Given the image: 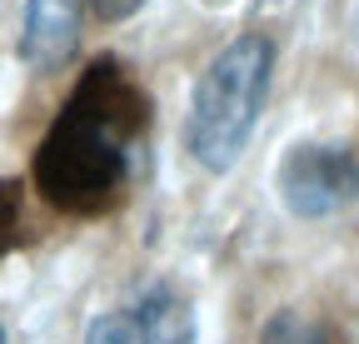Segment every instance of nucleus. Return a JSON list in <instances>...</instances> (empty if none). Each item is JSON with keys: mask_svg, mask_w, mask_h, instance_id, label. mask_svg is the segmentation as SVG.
Here are the masks:
<instances>
[{"mask_svg": "<svg viewBox=\"0 0 359 344\" xmlns=\"http://www.w3.org/2000/svg\"><path fill=\"white\" fill-rule=\"evenodd\" d=\"M15 185H6L0 180V254H6L11 245H15Z\"/></svg>", "mask_w": 359, "mask_h": 344, "instance_id": "obj_8", "label": "nucleus"}, {"mask_svg": "<svg viewBox=\"0 0 359 344\" xmlns=\"http://www.w3.org/2000/svg\"><path fill=\"white\" fill-rule=\"evenodd\" d=\"M135 319H140V344H195V310L170 280L135 299Z\"/></svg>", "mask_w": 359, "mask_h": 344, "instance_id": "obj_5", "label": "nucleus"}, {"mask_svg": "<svg viewBox=\"0 0 359 344\" xmlns=\"http://www.w3.org/2000/svg\"><path fill=\"white\" fill-rule=\"evenodd\" d=\"M259 344H330V334H325V324L314 319L309 310L285 305V310H275V315L264 319Z\"/></svg>", "mask_w": 359, "mask_h": 344, "instance_id": "obj_6", "label": "nucleus"}, {"mask_svg": "<svg viewBox=\"0 0 359 344\" xmlns=\"http://www.w3.org/2000/svg\"><path fill=\"white\" fill-rule=\"evenodd\" d=\"M85 344H140V319H135V305L130 310H105L90 319L85 329Z\"/></svg>", "mask_w": 359, "mask_h": 344, "instance_id": "obj_7", "label": "nucleus"}, {"mask_svg": "<svg viewBox=\"0 0 359 344\" xmlns=\"http://www.w3.org/2000/svg\"><path fill=\"white\" fill-rule=\"evenodd\" d=\"M150 95L120 60H95L35 150V190L65 214H105L125 200Z\"/></svg>", "mask_w": 359, "mask_h": 344, "instance_id": "obj_1", "label": "nucleus"}, {"mask_svg": "<svg viewBox=\"0 0 359 344\" xmlns=\"http://www.w3.org/2000/svg\"><path fill=\"white\" fill-rule=\"evenodd\" d=\"M80 46V0H25L20 20V60L40 75L60 70Z\"/></svg>", "mask_w": 359, "mask_h": 344, "instance_id": "obj_4", "label": "nucleus"}, {"mask_svg": "<svg viewBox=\"0 0 359 344\" xmlns=\"http://www.w3.org/2000/svg\"><path fill=\"white\" fill-rule=\"evenodd\" d=\"M145 0H95V15L100 20H110V25H120V20H130L135 11H140Z\"/></svg>", "mask_w": 359, "mask_h": 344, "instance_id": "obj_9", "label": "nucleus"}, {"mask_svg": "<svg viewBox=\"0 0 359 344\" xmlns=\"http://www.w3.org/2000/svg\"><path fill=\"white\" fill-rule=\"evenodd\" d=\"M275 185L294 220H325L359 200V160L349 145H294L280 160Z\"/></svg>", "mask_w": 359, "mask_h": 344, "instance_id": "obj_3", "label": "nucleus"}, {"mask_svg": "<svg viewBox=\"0 0 359 344\" xmlns=\"http://www.w3.org/2000/svg\"><path fill=\"white\" fill-rule=\"evenodd\" d=\"M0 344H6V329H0Z\"/></svg>", "mask_w": 359, "mask_h": 344, "instance_id": "obj_10", "label": "nucleus"}, {"mask_svg": "<svg viewBox=\"0 0 359 344\" xmlns=\"http://www.w3.org/2000/svg\"><path fill=\"white\" fill-rule=\"evenodd\" d=\"M269 70H275V46L264 35H235L205 60L185 110V150L200 170L210 175L235 170L269 100Z\"/></svg>", "mask_w": 359, "mask_h": 344, "instance_id": "obj_2", "label": "nucleus"}]
</instances>
